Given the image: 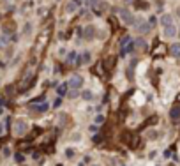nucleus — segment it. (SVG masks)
Returning <instances> with one entry per match:
<instances>
[{
    "label": "nucleus",
    "instance_id": "1",
    "mask_svg": "<svg viewBox=\"0 0 180 166\" xmlns=\"http://www.w3.org/2000/svg\"><path fill=\"white\" fill-rule=\"evenodd\" d=\"M134 27H136V30L140 34H148L150 32V23H147L143 18H136V20H134Z\"/></svg>",
    "mask_w": 180,
    "mask_h": 166
},
{
    "label": "nucleus",
    "instance_id": "2",
    "mask_svg": "<svg viewBox=\"0 0 180 166\" xmlns=\"http://www.w3.org/2000/svg\"><path fill=\"white\" fill-rule=\"evenodd\" d=\"M67 85H69V89H81L83 87V78L80 76V74H74V76L69 78V81H67Z\"/></svg>",
    "mask_w": 180,
    "mask_h": 166
},
{
    "label": "nucleus",
    "instance_id": "3",
    "mask_svg": "<svg viewBox=\"0 0 180 166\" xmlns=\"http://www.w3.org/2000/svg\"><path fill=\"white\" fill-rule=\"evenodd\" d=\"M120 20L126 23V25H134V20H136V18L132 16L131 11H126V9H122V11H120Z\"/></svg>",
    "mask_w": 180,
    "mask_h": 166
},
{
    "label": "nucleus",
    "instance_id": "4",
    "mask_svg": "<svg viewBox=\"0 0 180 166\" xmlns=\"http://www.w3.org/2000/svg\"><path fill=\"white\" fill-rule=\"evenodd\" d=\"M120 51H122V55H127V53H131L132 51V41L129 37H126L124 41H122V48H120Z\"/></svg>",
    "mask_w": 180,
    "mask_h": 166
},
{
    "label": "nucleus",
    "instance_id": "5",
    "mask_svg": "<svg viewBox=\"0 0 180 166\" xmlns=\"http://www.w3.org/2000/svg\"><path fill=\"white\" fill-rule=\"evenodd\" d=\"M14 133H16L18 136H23V134L27 133V122L18 120L16 124H14Z\"/></svg>",
    "mask_w": 180,
    "mask_h": 166
},
{
    "label": "nucleus",
    "instance_id": "6",
    "mask_svg": "<svg viewBox=\"0 0 180 166\" xmlns=\"http://www.w3.org/2000/svg\"><path fill=\"white\" fill-rule=\"evenodd\" d=\"M177 27H175L173 23H171V25H166V27H164V35H166V37H175V35H177Z\"/></svg>",
    "mask_w": 180,
    "mask_h": 166
},
{
    "label": "nucleus",
    "instance_id": "7",
    "mask_svg": "<svg viewBox=\"0 0 180 166\" xmlns=\"http://www.w3.org/2000/svg\"><path fill=\"white\" fill-rule=\"evenodd\" d=\"M94 35H95V28H94L92 25H88V27H85V28H83V37L87 39V41L94 39Z\"/></svg>",
    "mask_w": 180,
    "mask_h": 166
},
{
    "label": "nucleus",
    "instance_id": "8",
    "mask_svg": "<svg viewBox=\"0 0 180 166\" xmlns=\"http://www.w3.org/2000/svg\"><path fill=\"white\" fill-rule=\"evenodd\" d=\"M90 60H92V58H90V53H88V51H85V53H81V55H80V60H78L76 64H80V66H81V64H85V66H87V64H90Z\"/></svg>",
    "mask_w": 180,
    "mask_h": 166
},
{
    "label": "nucleus",
    "instance_id": "9",
    "mask_svg": "<svg viewBox=\"0 0 180 166\" xmlns=\"http://www.w3.org/2000/svg\"><path fill=\"white\" fill-rule=\"evenodd\" d=\"M169 117H171V120H178L180 118V106H173V108L169 110Z\"/></svg>",
    "mask_w": 180,
    "mask_h": 166
},
{
    "label": "nucleus",
    "instance_id": "10",
    "mask_svg": "<svg viewBox=\"0 0 180 166\" xmlns=\"http://www.w3.org/2000/svg\"><path fill=\"white\" fill-rule=\"evenodd\" d=\"M161 23H163V27L171 25V23H173V16H171V14H163V16H161Z\"/></svg>",
    "mask_w": 180,
    "mask_h": 166
},
{
    "label": "nucleus",
    "instance_id": "11",
    "mask_svg": "<svg viewBox=\"0 0 180 166\" xmlns=\"http://www.w3.org/2000/svg\"><path fill=\"white\" fill-rule=\"evenodd\" d=\"M81 99L83 101H92L94 99V92H92V90H83V92H81Z\"/></svg>",
    "mask_w": 180,
    "mask_h": 166
},
{
    "label": "nucleus",
    "instance_id": "12",
    "mask_svg": "<svg viewBox=\"0 0 180 166\" xmlns=\"http://www.w3.org/2000/svg\"><path fill=\"white\" fill-rule=\"evenodd\" d=\"M169 51H171V55H173L175 58H178V57H180V44H173Z\"/></svg>",
    "mask_w": 180,
    "mask_h": 166
},
{
    "label": "nucleus",
    "instance_id": "13",
    "mask_svg": "<svg viewBox=\"0 0 180 166\" xmlns=\"http://www.w3.org/2000/svg\"><path fill=\"white\" fill-rule=\"evenodd\" d=\"M78 4H80L78 0H72L71 4H67V11H69V12H74V11L78 9Z\"/></svg>",
    "mask_w": 180,
    "mask_h": 166
},
{
    "label": "nucleus",
    "instance_id": "14",
    "mask_svg": "<svg viewBox=\"0 0 180 166\" xmlns=\"http://www.w3.org/2000/svg\"><path fill=\"white\" fill-rule=\"evenodd\" d=\"M134 44H136V48H141V50H147V43H145L143 39H136V41H134Z\"/></svg>",
    "mask_w": 180,
    "mask_h": 166
},
{
    "label": "nucleus",
    "instance_id": "15",
    "mask_svg": "<svg viewBox=\"0 0 180 166\" xmlns=\"http://www.w3.org/2000/svg\"><path fill=\"white\" fill-rule=\"evenodd\" d=\"M7 44H9V39H7L6 35H2V37H0V50H4Z\"/></svg>",
    "mask_w": 180,
    "mask_h": 166
},
{
    "label": "nucleus",
    "instance_id": "16",
    "mask_svg": "<svg viewBox=\"0 0 180 166\" xmlns=\"http://www.w3.org/2000/svg\"><path fill=\"white\" fill-rule=\"evenodd\" d=\"M78 95H81V94H78L76 89H71L69 92H67V97H69V99H74V97H78Z\"/></svg>",
    "mask_w": 180,
    "mask_h": 166
},
{
    "label": "nucleus",
    "instance_id": "17",
    "mask_svg": "<svg viewBox=\"0 0 180 166\" xmlns=\"http://www.w3.org/2000/svg\"><path fill=\"white\" fill-rule=\"evenodd\" d=\"M66 87H69L67 83H62V85L58 87V94H60V95H64V94H67V92H69V90H67Z\"/></svg>",
    "mask_w": 180,
    "mask_h": 166
},
{
    "label": "nucleus",
    "instance_id": "18",
    "mask_svg": "<svg viewBox=\"0 0 180 166\" xmlns=\"http://www.w3.org/2000/svg\"><path fill=\"white\" fill-rule=\"evenodd\" d=\"M74 58H76V53H74V51H71V53L67 55V62H69V64H72V62H74Z\"/></svg>",
    "mask_w": 180,
    "mask_h": 166
},
{
    "label": "nucleus",
    "instance_id": "19",
    "mask_svg": "<svg viewBox=\"0 0 180 166\" xmlns=\"http://www.w3.org/2000/svg\"><path fill=\"white\" fill-rule=\"evenodd\" d=\"M46 110H48V104H41L35 108V111H39V113H41V111H46Z\"/></svg>",
    "mask_w": 180,
    "mask_h": 166
},
{
    "label": "nucleus",
    "instance_id": "20",
    "mask_svg": "<svg viewBox=\"0 0 180 166\" xmlns=\"http://www.w3.org/2000/svg\"><path fill=\"white\" fill-rule=\"evenodd\" d=\"M103 122H104V117H103V115H97V117H95V124H103Z\"/></svg>",
    "mask_w": 180,
    "mask_h": 166
},
{
    "label": "nucleus",
    "instance_id": "21",
    "mask_svg": "<svg viewBox=\"0 0 180 166\" xmlns=\"http://www.w3.org/2000/svg\"><path fill=\"white\" fill-rule=\"evenodd\" d=\"M23 161H25L23 154H16V163H23Z\"/></svg>",
    "mask_w": 180,
    "mask_h": 166
},
{
    "label": "nucleus",
    "instance_id": "22",
    "mask_svg": "<svg viewBox=\"0 0 180 166\" xmlns=\"http://www.w3.org/2000/svg\"><path fill=\"white\" fill-rule=\"evenodd\" d=\"M60 104H62V99L58 97V99H55V103H53V108H58Z\"/></svg>",
    "mask_w": 180,
    "mask_h": 166
},
{
    "label": "nucleus",
    "instance_id": "23",
    "mask_svg": "<svg viewBox=\"0 0 180 166\" xmlns=\"http://www.w3.org/2000/svg\"><path fill=\"white\" fill-rule=\"evenodd\" d=\"M66 155H67V157H71V155H74V150H72V149H67V150H66Z\"/></svg>",
    "mask_w": 180,
    "mask_h": 166
},
{
    "label": "nucleus",
    "instance_id": "24",
    "mask_svg": "<svg viewBox=\"0 0 180 166\" xmlns=\"http://www.w3.org/2000/svg\"><path fill=\"white\" fill-rule=\"evenodd\" d=\"M4 155H11V150H9V149H4Z\"/></svg>",
    "mask_w": 180,
    "mask_h": 166
},
{
    "label": "nucleus",
    "instance_id": "25",
    "mask_svg": "<svg viewBox=\"0 0 180 166\" xmlns=\"http://www.w3.org/2000/svg\"><path fill=\"white\" fill-rule=\"evenodd\" d=\"M4 133V126H2V124H0V134Z\"/></svg>",
    "mask_w": 180,
    "mask_h": 166
},
{
    "label": "nucleus",
    "instance_id": "26",
    "mask_svg": "<svg viewBox=\"0 0 180 166\" xmlns=\"http://www.w3.org/2000/svg\"><path fill=\"white\" fill-rule=\"evenodd\" d=\"M83 2H85V4H90V0H83Z\"/></svg>",
    "mask_w": 180,
    "mask_h": 166
},
{
    "label": "nucleus",
    "instance_id": "27",
    "mask_svg": "<svg viewBox=\"0 0 180 166\" xmlns=\"http://www.w3.org/2000/svg\"><path fill=\"white\" fill-rule=\"evenodd\" d=\"M92 166H101V164H92Z\"/></svg>",
    "mask_w": 180,
    "mask_h": 166
}]
</instances>
